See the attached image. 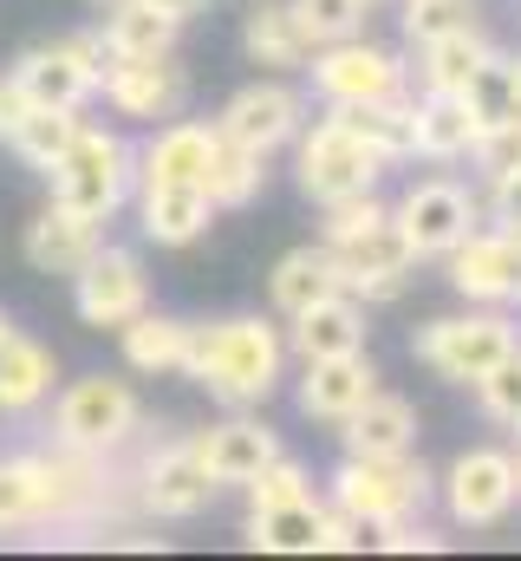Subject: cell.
<instances>
[{"label": "cell", "mask_w": 521, "mask_h": 561, "mask_svg": "<svg viewBox=\"0 0 521 561\" xmlns=\"http://www.w3.org/2000/svg\"><path fill=\"white\" fill-rule=\"evenodd\" d=\"M20 249H26V262H33L39 275L72 280L99 249H105V222H92V216H79V209H66V203H46V209L26 222Z\"/></svg>", "instance_id": "17"}, {"label": "cell", "mask_w": 521, "mask_h": 561, "mask_svg": "<svg viewBox=\"0 0 521 561\" xmlns=\"http://www.w3.org/2000/svg\"><path fill=\"white\" fill-rule=\"evenodd\" d=\"M242 46H248V59L267 66V72H306L313 53H320L313 33L293 13V0H260L255 13L242 20Z\"/></svg>", "instance_id": "24"}, {"label": "cell", "mask_w": 521, "mask_h": 561, "mask_svg": "<svg viewBox=\"0 0 521 561\" xmlns=\"http://www.w3.org/2000/svg\"><path fill=\"white\" fill-rule=\"evenodd\" d=\"M326 294H346V275H339V255H333L326 242L287 249V255L274 262V275H267V300H274V313H280V320L306 313V307H313V300H326Z\"/></svg>", "instance_id": "23"}, {"label": "cell", "mask_w": 521, "mask_h": 561, "mask_svg": "<svg viewBox=\"0 0 521 561\" xmlns=\"http://www.w3.org/2000/svg\"><path fill=\"white\" fill-rule=\"evenodd\" d=\"M293 13H300V26L313 33V46H333V39L366 33L372 0H293Z\"/></svg>", "instance_id": "38"}, {"label": "cell", "mask_w": 521, "mask_h": 561, "mask_svg": "<svg viewBox=\"0 0 521 561\" xmlns=\"http://www.w3.org/2000/svg\"><path fill=\"white\" fill-rule=\"evenodd\" d=\"M483 216H489V222H502V229H521V170H502V176H489Z\"/></svg>", "instance_id": "45"}, {"label": "cell", "mask_w": 521, "mask_h": 561, "mask_svg": "<svg viewBox=\"0 0 521 561\" xmlns=\"http://www.w3.org/2000/svg\"><path fill=\"white\" fill-rule=\"evenodd\" d=\"M216 131L229 144H242V150L274 157V150H287V144L306 131V99L293 85H280V79H255V85H242L216 112Z\"/></svg>", "instance_id": "13"}, {"label": "cell", "mask_w": 521, "mask_h": 561, "mask_svg": "<svg viewBox=\"0 0 521 561\" xmlns=\"http://www.w3.org/2000/svg\"><path fill=\"white\" fill-rule=\"evenodd\" d=\"M26 112H33V99L20 92L13 72H0V144H13V131L26 125Z\"/></svg>", "instance_id": "46"}, {"label": "cell", "mask_w": 521, "mask_h": 561, "mask_svg": "<svg viewBox=\"0 0 521 561\" xmlns=\"http://www.w3.org/2000/svg\"><path fill=\"white\" fill-rule=\"evenodd\" d=\"M72 307L85 327H125L150 307V280H143V262L130 249H99L79 275H72Z\"/></svg>", "instance_id": "14"}, {"label": "cell", "mask_w": 521, "mask_h": 561, "mask_svg": "<svg viewBox=\"0 0 521 561\" xmlns=\"http://www.w3.org/2000/svg\"><path fill=\"white\" fill-rule=\"evenodd\" d=\"M92 7H99V13H105V7H118V0H92Z\"/></svg>", "instance_id": "49"}, {"label": "cell", "mask_w": 521, "mask_h": 561, "mask_svg": "<svg viewBox=\"0 0 521 561\" xmlns=\"http://www.w3.org/2000/svg\"><path fill=\"white\" fill-rule=\"evenodd\" d=\"M216 216H222V209H216V196H209L202 183H150V190L137 196V222H143V236H150L157 249H189V242H202Z\"/></svg>", "instance_id": "19"}, {"label": "cell", "mask_w": 521, "mask_h": 561, "mask_svg": "<svg viewBox=\"0 0 521 561\" xmlns=\"http://www.w3.org/2000/svg\"><path fill=\"white\" fill-rule=\"evenodd\" d=\"M216 477H209V463H202V450H196V437H176V444H157L150 457H143V510L157 516V523H196V516H209V503H216Z\"/></svg>", "instance_id": "12"}, {"label": "cell", "mask_w": 521, "mask_h": 561, "mask_svg": "<svg viewBox=\"0 0 521 561\" xmlns=\"http://www.w3.org/2000/svg\"><path fill=\"white\" fill-rule=\"evenodd\" d=\"M105 53L112 59H157V53H176V33H183V20H170V13H157V7H143V0H118V7H105Z\"/></svg>", "instance_id": "31"}, {"label": "cell", "mask_w": 521, "mask_h": 561, "mask_svg": "<svg viewBox=\"0 0 521 561\" xmlns=\"http://www.w3.org/2000/svg\"><path fill=\"white\" fill-rule=\"evenodd\" d=\"M125 118H176L183 105H189V72L170 59V53H157V59H112L105 66V85H99Z\"/></svg>", "instance_id": "15"}, {"label": "cell", "mask_w": 521, "mask_h": 561, "mask_svg": "<svg viewBox=\"0 0 521 561\" xmlns=\"http://www.w3.org/2000/svg\"><path fill=\"white\" fill-rule=\"evenodd\" d=\"M437 490H443L450 523H463V529H496V523L521 503V457L516 450L476 444V450H463V457L450 463V477H443Z\"/></svg>", "instance_id": "10"}, {"label": "cell", "mask_w": 521, "mask_h": 561, "mask_svg": "<svg viewBox=\"0 0 521 561\" xmlns=\"http://www.w3.org/2000/svg\"><path fill=\"white\" fill-rule=\"evenodd\" d=\"M293 496H313V477L300 457H267L255 477H248V503H293Z\"/></svg>", "instance_id": "39"}, {"label": "cell", "mask_w": 521, "mask_h": 561, "mask_svg": "<svg viewBox=\"0 0 521 561\" xmlns=\"http://www.w3.org/2000/svg\"><path fill=\"white\" fill-rule=\"evenodd\" d=\"M516 431H521V419H516Z\"/></svg>", "instance_id": "51"}, {"label": "cell", "mask_w": 521, "mask_h": 561, "mask_svg": "<svg viewBox=\"0 0 521 561\" xmlns=\"http://www.w3.org/2000/svg\"><path fill=\"white\" fill-rule=\"evenodd\" d=\"M287 353L306 359H339V353H366V300L359 294H326L306 313L287 320Z\"/></svg>", "instance_id": "20"}, {"label": "cell", "mask_w": 521, "mask_h": 561, "mask_svg": "<svg viewBox=\"0 0 521 561\" xmlns=\"http://www.w3.org/2000/svg\"><path fill=\"white\" fill-rule=\"evenodd\" d=\"M137 424H143L137 392H130L125 379H105V373L72 379V386L59 392V405H53V437H59L66 450H85V457L118 450Z\"/></svg>", "instance_id": "8"}, {"label": "cell", "mask_w": 521, "mask_h": 561, "mask_svg": "<svg viewBox=\"0 0 521 561\" xmlns=\"http://www.w3.org/2000/svg\"><path fill=\"white\" fill-rule=\"evenodd\" d=\"M489 53H496V46L483 39V26H456V33H443V39L417 46V66H410V72H417V85H424V92H463Z\"/></svg>", "instance_id": "32"}, {"label": "cell", "mask_w": 521, "mask_h": 561, "mask_svg": "<svg viewBox=\"0 0 521 561\" xmlns=\"http://www.w3.org/2000/svg\"><path fill=\"white\" fill-rule=\"evenodd\" d=\"M476 405L489 412L496 424H516L521 419V346L489 373V379H476Z\"/></svg>", "instance_id": "40"}, {"label": "cell", "mask_w": 521, "mask_h": 561, "mask_svg": "<svg viewBox=\"0 0 521 561\" xmlns=\"http://www.w3.org/2000/svg\"><path fill=\"white\" fill-rule=\"evenodd\" d=\"M366 536H372V529H366L359 516H346L339 503L320 516V556H352V549H366Z\"/></svg>", "instance_id": "44"}, {"label": "cell", "mask_w": 521, "mask_h": 561, "mask_svg": "<svg viewBox=\"0 0 521 561\" xmlns=\"http://www.w3.org/2000/svg\"><path fill=\"white\" fill-rule=\"evenodd\" d=\"M516 346H521V327L509 320V307H470V313H450V320H424L417 340H410V353L450 386L489 379Z\"/></svg>", "instance_id": "2"}, {"label": "cell", "mask_w": 521, "mask_h": 561, "mask_svg": "<svg viewBox=\"0 0 521 561\" xmlns=\"http://www.w3.org/2000/svg\"><path fill=\"white\" fill-rule=\"evenodd\" d=\"M306 72H313V92L326 105H372V99H391V92H410V66L366 33L320 46Z\"/></svg>", "instance_id": "9"}, {"label": "cell", "mask_w": 521, "mask_h": 561, "mask_svg": "<svg viewBox=\"0 0 521 561\" xmlns=\"http://www.w3.org/2000/svg\"><path fill=\"white\" fill-rule=\"evenodd\" d=\"M456 26H476L470 0H397V33H404L410 53L430 46V39H443V33H456Z\"/></svg>", "instance_id": "36"}, {"label": "cell", "mask_w": 521, "mask_h": 561, "mask_svg": "<svg viewBox=\"0 0 521 561\" xmlns=\"http://www.w3.org/2000/svg\"><path fill=\"white\" fill-rule=\"evenodd\" d=\"M391 216V203L379 190H366V196H339V203H326L320 209V242L326 249H346V242H359L366 229H379Z\"/></svg>", "instance_id": "37"}, {"label": "cell", "mask_w": 521, "mask_h": 561, "mask_svg": "<svg viewBox=\"0 0 521 561\" xmlns=\"http://www.w3.org/2000/svg\"><path fill=\"white\" fill-rule=\"evenodd\" d=\"M352 138H366L385 163H404L417 150V99L410 92H391V99H372V105H326Z\"/></svg>", "instance_id": "28"}, {"label": "cell", "mask_w": 521, "mask_h": 561, "mask_svg": "<svg viewBox=\"0 0 521 561\" xmlns=\"http://www.w3.org/2000/svg\"><path fill=\"white\" fill-rule=\"evenodd\" d=\"M46 183H53V203L79 209L92 222H112L125 209V196L137 190V150L118 131H105V125H85L79 144L53 163Z\"/></svg>", "instance_id": "3"}, {"label": "cell", "mask_w": 521, "mask_h": 561, "mask_svg": "<svg viewBox=\"0 0 521 561\" xmlns=\"http://www.w3.org/2000/svg\"><path fill=\"white\" fill-rule=\"evenodd\" d=\"M372 542H379L385 556H437V549H443V536H437L424 516H404V523H385V529H372Z\"/></svg>", "instance_id": "42"}, {"label": "cell", "mask_w": 521, "mask_h": 561, "mask_svg": "<svg viewBox=\"0 0 521 561\" xmlns=\"http://www.w3.org/2000/svg\"><path fill=\"white\" fill-rule=\"evenodd\" d=\"M7 333H13V320H7V307H0V346H7Z\"/></svg>", "instance_id": "48"}, {"label": "cell", "mask_w": 521, "mask_h": 561, "mask_svg": "<svg viewBox=\"0 0 521 561\" xmlns=\"http://www.w3.org/2000/svg\"><path fill=\"white\" fill-rule=\"evenodd\" d=\"M339 444H346V457H404L417 444V405L379 386L352 419L339 424Z\"/></svg>", "instance_id": "25"}, {"label": "cell", "mask_w": 521, "mask_h": 561, "mask_svg": "<svg viewBox=\"0 0 521 561\" xmlns=\"http://www.w3.org/2000/svg\"><path fill=\"white\" fill-rule=\"evenodd\" d=\"M339 255V275H346V294H359L366 307L372 300H397L404 287H410V268H417V255H410V242L397 236V222H379V229H366L359 242H346V249H333Z\"/></svg>", "instance_id": "16"}, {"label": "cell", "mask_w": 521, "mask_h": 561, "mask_svg": "<svg viewBox=\"0 0 521 561\" xmlns=\"http://www.w3.org/2000/svg\"><path fill=\"white\" fill-rule=\"evenodd\" d=\"M385 170H391L385 157H379L366 138H352L333 112L293 138V183H300V196L320 203V209L339 203V196H366V190H379Z\"/></svg>", "instance_id": "5"}, {"label": "cell", "mask_w": 521, "mask_h": 561, "mask_svg": "<svg viewBox=\"0 0 521 561\" xmlns=\"http://www.w3.org/2000/svg\"><path fill=\"white\" fill-rule=\"evenodd\" d=\"M280 366H287V333L260 313H229V320H209V327L189 333L183 379H196L216 405L248 412V405L274 399Z\"/></svg>", "instance_id": "1"}, {"label": "cell", "mask_w": 521, "mask_h": 561, "mask_svg": "<svg viewBox=\"0 0 521 561\" xmlns=\"http://www.w3.org/2000/svg\"><path fill=\"white\" fill-rule=\"evenodd\" d=\"M33 523V483H26V463H0V536L7 529H26Z\"/></svg>", "instance_id": "43"}, {"label": "cell", "mask_w": 521, "mask_h": 561, "mask_svg": "<svg viewBox=\"0 0 521 561\" xmlns=\"http://www.w3.org/2000/svg\"><path fill=\"white\" fill-rule=\"evenodd\" d=\"M379 392V366L366 353H339V359H306L300 379V412L320 424H346L366 399Z\"/></svg>", "instance_id": "18"}, {"label": "cell", "mask_w": 521, "mask_h": 561, "mask_svg": "<svg viewBox=\"0 0 521 561\" xmlns=\"http://www.w3.org/2000/svg\"><path fill=\"white\" fill-rule=\"evenodd\" d=\"M216 144H222L216 125L170 118V125H157V138L137 150V183H143V190H150V183H202Z\"/></svg>", "instance_id": "21"}, {"label": "cell", "mask_w": 521, "mask_h": 561, "mask_svg": "<svg viewBox=\"0 0 521 561\" xmlns=\"http://www.w3.org/2000/svg\"><path fill=\"white\" fill-rule=\"evenodd\" d=\"M320 496H293V503H248V529L242 542L260 556H320Z\"/></svg>", "instance_id": "26"}, {"label": "cell", "mask_w": 521, "mask_h": 561, "mask_svg": "<svg viewBox=\"0 0 521 561\" xmlns=\"http://www.w3.org/2000/svg\"><path fill=\"white\" fill-rule=\"evenodd\" d=\"M470 163L483 170V183L502 176V170H521V118L483 125V138H476V150H470Z\"/></svg>", "instance_id": "41"}, {"label": "cell", "mask_w": 521, "mask_h": 561, "mask_svg": "<svg viewBox=\"0 0 521 561\" xmlns=\"http://www.w3.org/2000/svg\"><path fill=\"white\" fill-rule=\"evenodd\" d=\"M189 320H176V313H137L118 327V346H125V366L130 373H183V359H189Z\"/></svg>", "instance_id": "29"}, {"label": "cell", "mask_w": 521, "mask_h": 561, "mask_svg": "<svg viewBox=\"0 0 521 561\" xmlns=\"http://www.w3.org/2000/svg\"><path fill=\"white\" fill-rule=\"evenodd\" d=\"M372 7H385V0H372Z\"/></svg>", "instance_id": "50"}, {"label": "cell", "mask_w": 521, "mask_h": 561, "mask_svg": "<svg viewBox=\"0 0 521 561\" xmlns=\"http://www.w3.org/2000/svg\"><path fill=\"white\" fill-rule=\"evenodd\" d=\"M79 131H85V118L79 112H66V105H33L26 112V125L13 131V157L26 163V170H39V176H53V163L79 144Z\"/></svg>", "instance_id": "33"}, {"label": "cell", "mask_w": 521, "mask_h": 561, "mask_svg": "<svg viewBox=\"0 0 521 561\" xmlns=\"http://www.w3.org/2000/svg\"><path fill=\"white\" fill-rule=\"evenodd\" d=\"M483 138V118L470 112V99L463 92H424L417 99V150L410 157H424V163H456V157H470Z\"/></svg>", "instance_id": "27"}, {"label": "cell", "mask_w": 521, "mask_h": 561, "mask_svg": "<svg viewBox=\"0 0 521 561\" xmlns=\"http://www.w3.org/2000/svg\"><path fill=\"white\" fill-rule=\"evenodd\" d=\"M143 7H157V13H170V20H183V26H189L209 0H143Z\"/></svg>", "instance_id": "47"}, {"label": "cell", "mask_w": 521, "mask_h": 561, "mask_svg": "<svg viewBox=\"0 0 521 561\" xmlns=\"http://www.w3.org/2000/svg\"><path fill=\"white\" fill-rule=\"evenodd\" d=\"M391 222H397V236L410 242L417 262H443L470 229H483V196L456 176H424L391 203Z\"/></svg>", "instance_id": "7"}, {"label": "cell", "mask_w": 521, "mask_h": 561, "mask_svg": "<svg viewBox=\"0 0 521 561\" xmlns=\"http://www.w3.org/2000/svg\"><path fill=\"white\" fill-rule=\"evenodd\" d=\"M443 268L470 307H521V229H470L443 255Z\"/></svg>", "instance_id": "11"}, {"label": "cell", "mask_w": 521, "mask_h": 561, "mask_svg": "<svg viewBox=\"0 0 521 561\" xmlns=\"http://www.w3.org/2000/svg\"><path fill=\"white\" fill-rule=\"evenodd\" d=\"M202 190L216 196V209H248L260 190H267V157L222 138V144H216V157H209V176H202Z\"/></svg>", "instance_id": "34"}, {"label": "cell", "mask_w": 521, "mask_h": 561, "mask_svg": "<svg viewBox=\"0 0 521 561\" xmlns=\"http://www.w3.org/2000/svg\"><path fill=\"white\" fill-rule=\"evenodd\" d=\"M105 33H66V39H46V46H26L13 59V79L33 105H66V112H85V99H99L105 85Z\"/></svg>", "instance_id": "6"}, {"label": "cell", "mask_w": 521, "mask_h": 561, "mask_svg": "<svg viewBox=\"0 0 521 561\" xmlns=\"http://www.w3.org/2000/svg\"><path fill=\"white\" fill-rule=\"evenodd\" d=\"M53 379H59L53 346L26 340V333L13 327V333H7V346H0V412H33V405H46Z\"/></svg>", "instance_id": "30"}, {"label": "cell", "mask_w": 521, "mask_h": 561, "mask_svg": "<svg viewBox=\"0 0 521 561\" xmlns=\"http://www.w3.org/2000/svg\"><path fill=\"white\" fill-rule=\"evenodd\" d=\"M196 450H202V463H209L216 483H242V490H248V477H255L260 463L280 457V437H274V424L242 419V412H235V419L196 431Z\"/></svg>", "instance_id": "22"}, {"label": "cell", "mask_w": 521, "mask_h": 561, "mask_svg": "<svg viewBox=\"0 0 521 561\" xmlns=\"http://www.w3.org/2000/svg\"><path fill=\"white\" fill-rule=\"evenodd\" d=\"M437 496V477L404 450V457H346L333 470V503L346 516H359L366 529H385L404 516H424Z\"/></svg>", "instance_id": "4"}, {"label": "cell", "mask_w": 521, "mask_h": 561, "mask_svg": "<svg viewBox=\"0 0 521 561\" xmlns=\"http://www.w3.org/2000/svg\"><path fill=\"white\" fill-rule=\"evenodd\" d=\"M470 112L483 125H502V118H521V53H489L476 66V79L463 85Z\"/></svg>", "instance_id": "35"}]
</instances>
